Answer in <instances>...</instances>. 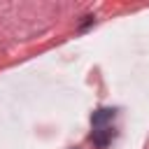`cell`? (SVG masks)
Listing matches in <instances>:
<instances>
[{"label": "cell", "instance_id": "6da1fadb", "mask_svg": "<svg viewBox=\"0 0 149 149\" xmlns=\"http://www.w3.org/2000/svg\"><path fill=\"white\" fill-rule=\"evenodd\" d=\"M112 137H114V130H112V128H107V126H102V128L93 130V135H91L93 144H95V147H100V149H105V147L112 142Z\"/></svg>", "mask_w": 149, "mask_h": 149}, {"label": "cell", "instance_id": "7a4b0ae2", "mask_svg": "<svg viewBox=\"0 0 149 149\" xmlns=\"http://www.w3.org/2000/svg\"><path fill=\"white\" fill-rule=\"evenodd\" d=\"M114 114H116V112H114L112 107H102V109H95V112L91 114V123H93L95 128H102L107 121H112V119H114Z\"/></svg>", "mask_w": 149, "mask_h": 149}]
</instances>
